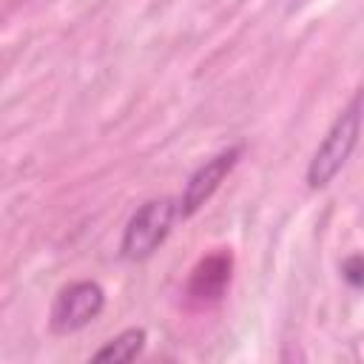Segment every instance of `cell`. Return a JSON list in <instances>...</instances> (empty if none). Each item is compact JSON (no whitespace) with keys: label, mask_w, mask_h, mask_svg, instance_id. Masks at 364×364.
Masks as SVG:
<instances>
[{"label":"cell","mask_w":364,"mask_h":364,"mask_svg":"<svg viewBox=\"0 0 364 364\" xmlns=\"http://www.w3.org/2000/svg\"><path fill=\"white\" fill-rule=\"evenodd\" d=\"M358 125H361V94H353L350 105L333 119L330 131L324 134V139L318 142L310 165H307V185L316 188H327L336 173L347 165L355 142H358Z\"/></svg>","instance_id":"1"},{"label":"cell","mask_w":364,"mask_h":364,"mask_svg":"<svg viewBox=\"0 0 364 364\" xmlns=\"http://www.w3.org/2000/svg\"><path fill=\"white\" fill-rule=\"evenodd\" d=\"M176 219H179L176 199L159 196V199L142 202L131 213V219H128V225L122 230V242H119L122 259H128V262L148 259L168 239V233H171V228H173Z\"/></svg>","instance_id":"2"},{"label":"cell","mask_w":364,"mask_h":364,"mask_svg":"<svg viewBox=\"0 0 364 364\" xmlns=\"http://www.w3.org/2000/svg\"><path fill=\"white\" fill-rule=\"evenodd\" d=\"M102 307H105V290L97 282H88V279L71 282L57 293L51 304V316H48L51 330L60 336L77 333L88 327L102 313Z\"/></svg>","instance_id":"3"},{"label":"cell","mask_w":364,"mask_h":364,"mask_svg":"<svg viewBox=\"0 0 364 364\" xmlns=\"http://www.w3.org/2000/svg\"><path fill=\"white\" fill-rule=\"evenodd\" d=\"M239 156H242V148H239V145L225 148V151H219L216 156H210L208 162H202V165L191 173V179H188V185H185L182 196L176 199V205H179V216H182V219L193 216V213H196V210H199V208L219 191V185L225 182V176L236 168Z\"/></svg>","instance_id":"4"},{"label":"cell","mask_w":364,"mask_h":364,"mask_svg":"<svg viewBox=\"0 0 364 364\" xmlns=\"http://www.w3.org/2000/svg\"><path fill=\"white\" fill-rule=\"evenodd\" d=\"M230 273H233V256L230 250H213L205 259L196 262L191 279H188V301L193 307H210L216 301H222L228 284H230Z\"/></svg>","instance_id":"5"},{"label":"cell","mask_w":364,"mask_h":364,"mask_svg":"<svg viewBox=\"0 0 364 364\" xmlns=\"http://www.w3.org/2000/svg\"><path fill=\"white\" fill-rule=\"evenodd\" d=\"M145 330L142 327H131L122 330L119 336H114L105 347H100L94 353V361H134L142 350H145Z\"/></svg>","instance_id":"6"},{"label":"cell","mask_w":364,"mask_h":364,"mask_svg":"<svg viewBox=\"0 0 364 364\" xmlns=\"http://www.w3.org/2000/svg\"><path fill=\"white\" fill-rule=\"evenodd\" d=\"M361 273H364V267H361V256H358V253H353L350 259H344V262H341V279H344L353 290H358V287H361V279H364Z\"/></svg>","instance_id":"7"}]
</instances>
